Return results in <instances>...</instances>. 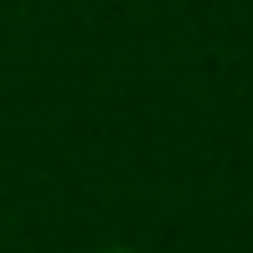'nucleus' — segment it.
Wrapping results in <instances>:
<instances>
[{
  "label": "nucleus",
  "instance_id": "nucleus-1",
  "mask_svg": "<svg viewBox=\"0 0 253 253\" xmlns=\"http://www.w3.org/2000/svg\"><path fill=\"white\" fill-rule=\"evenodd\" d=\"M103 253H129V248H103Z\"/></svg>",
  "mask_w": 253,
  "mask_h": 253
}]
</instances>
